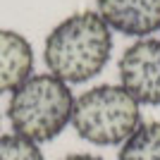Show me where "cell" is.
Returning <instances> with one entry per match:
<instances>
[{"label": "cell", "mask_w": 160, "mask_h": 160, "mask_svg": "<svg viewBox=\"0 0 160 160\" xmlns=\"http://www.w3.org/2000/svg\"><path fill=\"white\" fill-rule=\"evenodd\" d=\"M33 72V48L22 33L0 29V93H12Z\"/></svg>", "instance_id": "cell-6"}, {"label": "cell", "mask_w": 160, "mask_h": 160, "mask_svg": "<svg viewBox=\"0 0 160 160\" xmlns=\"http://www.w3.org/2000/svg\"><path fill=\"white\" fill-rule=\"evenodd\" d=\"M0 160H46L38 143L24 139L19 134L0 136Z\"/></svg>", "instance_id": "cell-8"}, {"label": "cell", "mask_w": 160, "mask_h": 160, "mask_svg": "<svg viewBox=\"0 0 160 160\" xmlns=\"http://www.w3.org/2000/svg\"><path fill=\"white\" fill-rule=\"evenodd\" d=\"M74 96L69 84L53 74H31L17 91H12L7 105V120L14 134L33 143L53 141L72 122Z\"/></svg>", "instance_id": "cell-2"}, {"label": "cell", "mask_w": 160, "mask_h": 160, "mask_svg": "<svg viewBox=\"0 0 160 160\" xmlns=\"http://www.w3.org/2000/svg\"><path fill=\"white\" fill-rule=\"evenodd\" d=\"M117 160H160V122H141L120 146Z\"/></svg>", "instance_id": "cell-7"}, {"label": "cell", "mask_w": 160, "mask_h": 160, "mask_svg": "<svg viewBox=\"0 0 160 160\" xmlns=\"http://www.w3.org/2000/svg\"><path fill=\"white\" fill-rule=\"evenodd\" d=\"M72 124L93 146H122L141 124L139 103L117 84H100L74 98Z\"/></svg>", "instance_id": "cell-3"}, {"label": "cell", "mask_w": 160, "mask_h": 160, "mask_svg": "<svg viewBox=\"0 0 160 160\" xmlns=\"http://www.w3.org/2000/svg\"><path fill=\"white\" fill-rule=\"evenodd\" d=\"M110 50L112 33L98 12H77L48 33L43 58L50 74L60 81L84 84L103 72Z\"/></svg>", "instance_id": "cell-1"}, {"label": "cell", "mask_w": 160, "mask_h": 160, "mask_svg": "<svg viewBox=\"0 0 160 160\" xmlns=\"http://www.w3.org/2000/svg\"><path fill=\"white\" fill-rule=\"evenodd\" d=\"M62 160H105V158H100V155H88V153H74V155H67V158Z\"/></svg>", "instance_id": "cell-9"}, {"label": "cell", "mask_w": 160, "mask_h": 160, "mask_svg": "<svg viewBox=\"0 0 160 160\" xmlns=\"http://www.w3.org/2000/svg\"><path fill=\"white\" fill-rule=\"evenodd\" d=\"M98 17L124 36H148L160 29V0H98Z\"/></svg>", "instance_id": "cell-5"}, {"label": "cell", "mask_w": 160, "mask_h": 160, "mask_svg": "<svg viewBox=\"0 0 160 160\" xmlns=\"http://www.w3.org/2000/svg\"><path fill=\"white\" fill-rule=\"evenodd\" d=\"M120 86L136 103L160 105V38H141L120 58Z\"/></svg>", "instance_id": "cell-4"}]
</instances>
